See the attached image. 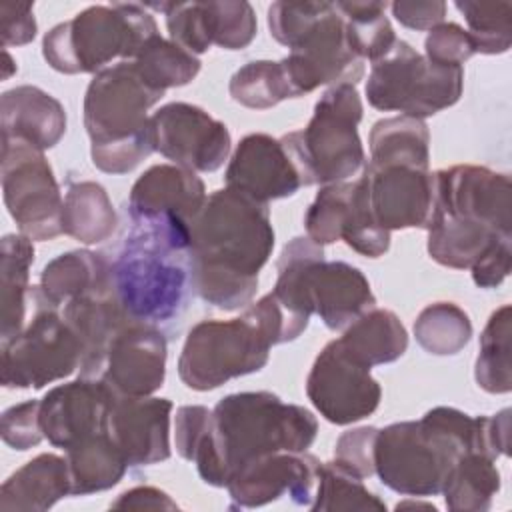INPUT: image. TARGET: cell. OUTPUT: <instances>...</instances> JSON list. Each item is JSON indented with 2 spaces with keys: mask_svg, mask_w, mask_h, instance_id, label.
<instances>
[{
  "mask_svg": "<svg viewBox=\"0 0 512 512\" xmlns=\"http://www.w3.org/2000/svg\"><path fill=\"white\" fill-rule=\"evenodd\" d=\"M172 402L156 396H114L106 432L128 466H150L170 458Z\"/></svg>",
  "mask_w": 512,
  "mask_h": 512,
  "instance_id": "44dd1931",
  "label": "cell"
},
{
  "mask_svg": "<svg viewBox=\"0 0 512 512\" xmlns=\"http://www.w3.org/2000/svg\"><path fill=\"white\" fill-rule=\"evenodd\" d=\"M428 254L454 270H470L496 244L512 238V184L486 166L456 164L434 172Z\"/></svg>",
  "mask_w": 512,
  "mask_h": 512,
  "instance_id": "3957f363",
  "label": "cell"
},
{
  "mask_svg": "<svg viewBox=\"0 0 512 512\" xmlns=\"http://www.w3.org/2000/svg\"><path fill=\"white\" fill-rule=\"evenodd\" d=\"M510 306L494 310L480 334V348L474 364L476 384L488 394H508L512 390L510 364Z\"/></svg>",
  "mask_w": 512,
  "mask_h": 512,
  "instance_id": "d6a6232c",
  "label": "cell"
},
{
  "mask_svg": "<svg viewBox=\"0 0 512 512\" xmlns=\"http://www.w3.org/2000/svg\"><path fill=\"white\" fill-rule=\"evenodd\" d=\"M316 436L318 420L308 408L266 390L236 392L214 406L192 462L206 484L226 488L242 464L272 452H304Z\"/></svg>",
  "mask_w": 512,
  "mask_h": 512,
  "instance_id": "7a4b0ae2",
  "label": "cell"
},
{
  "mask_svg": "<svg viewBox=\"0 0 512 512\" xmlns=\"http://www.w3.org/2000/svg\"><path fill=\"white\" fill-rule=\"evenodd\" d=\"M510 262H512V238L496 244L486 256H482L470 268L474 284L480 288L500 286L510 274Z\"/></svg>",
  "mask_w": 512,
  "mask_h": 512,
  "instance_id": "681fc988",
  "label": "cell"
},
{
  "mask_svg": "<svg viewBox=\"0 0 512 512\" xmlns=\"http://www.w3.org/2000/svg\"><path fill=\"white\" fill-rule=\"evenodd\" d=\"M338 344L350 358L372 368L404 356L408 332L392 310L374 306L344 328Z\"/></svg>",
  "mask_w": 512,
  "mask_h": 512,
  "instance_id": "4316f807",
  "label": "cell"
},
{
  "mask_svg": "<svg viewBox=\"0 0 512 512\" xmlns=\"http://www.w3.org/2000/svg\"><path fill=\"white\" fill-rule=\"evenodd\" d=\"M318 488L312 498V512H340V510H386L384 500L364 486V478L352 474L336 460L320 462Z\"/></svg>",
  "mask_w": 512,
  "mask_h": 512,
  "instance_id": "d590c367",
  "label": "cell"
},
{
  "mask_svg": "<svg viewBox=\"0 0 512 512\" xmlns=\"http://www.w3.org/2000/svg\"><path fill=\"white\" fill-rule=\"evenodd\" d=\"M188 226L194 292L226 312L250 304L274 248L268 204L226 186L206 198Z\"/></svg>",
  "mask_w": 512,
  "mask_h": 512,
  "instance_id": "6da1fadb",
  "label": "cell"
},
{
  "mask_svg": "<svg viewBox=\"0 0 512 512\" xmlns=\"http://www.w3.org/2000/svg\"><path fill=\"white\" fill-rule=\"evenodd\" d=\"M4 80L10 76V70H16V66H12L14 62H12V58H10V54L4 50Z\"/></svg>",
  "mask_w": 512,
  "mask_h": 512,
  "instance_id": "f5cc1de1",
  "label": "cell"
},
{
  "mask_svg": "<svg viewBox=\"0 0 512 512\" xmlns=\"http://www.w3.org/2000/svg\"><path fill=\"white\" fill-rule=\"evenodd\" d=\"M132 62L144 82L160 92L186 86L198 76L202 66L198 56L190 54L176 42L162 38L160 34L152 36Z\"/></svg>",
  "mask_w": 512,
  "mask_h": 512,
  "instance_id": "e575fe53",
  "label": "cell"
},
{
  "mask_svg": "<svg viewBox=\"0 0 512 512\" xmlns=\"http://www.w3.org/2000/svg\"><path fill=\"white\" fill-rule=\"evenodd\" d=\"M32 262L34 246L30 238L24 234H6L2 238V342H8L24 328L26 300L30 296L28 276Z\"/></svg>",
  "mask_w": 512,
  "mask_h": 512,
  "instance_id": "1f68e13d",
  "label": "cell"
},
{
  "mask_svg": "<svg viewBox=\"0 0 512 512\" xmlns=\"http://www.w3.org/2000/svg\"><path fill=\"white\" fill-rule=\"evenodd\" d=\"M118 226L116 210L102 184L92 180L72 182L64 194L62 232L82 244L108 240Z\"/></svg>",
  "mask_w": 512,
  "mask_h": 512,
  "instance_id": "4dcf8cb0",
  "label": "cell"
},
{
  "mask_svg": "<svg viewBox=\"0 0 512 512\" xmlns=\"http://www.w3.org/2000/svg\"><path fill=\"white\" fill-rule=\"evenodd\" d=\"M114 392L98 378H76L54 386L40 400V426L44 438L62 450L106 432Z\"/></svg>",
  "mask_w": 512,
  "mask_h": 512,
  "instance_id": "d6986e66",
  "label": "cell"
},
{
  "mask_svg": "<svg viewBox=\"0 0 512 512\" xmlns=\"http://www.w3.org/2000/svg\"><path fill=\"white\" fill-rule=\"evenodd\" d=\"M168 344L154 324L130 322L108 344L94 378L116 396H152L166 378Z\"/></svg>",
  "mask_w": 512,
  "mask_h": 512,
  "instance_id": "e0dca14e",
  "label": "cell"
},
{
  "mask_svg": "<svg viewBox=\"0 0 512 512\" xmlns=\"http://www.w3.org/2000/svg\"><path fill=\"white\" fill-rule=\"evenodd\" d=\"M110 284L132 320L156 326L174 318L192 288L188 222L170 214L132 220L110 262Z\"/></svg>",
  "mask_w": 512,
  "mask_h": 512,
  "instance_id": "277c9868",
  "label": "cell"
},
{
  "mask_svg": "<svg viewBox=\"0 0 512 512\" xmlns=\"http://www.w3.org/2000/svg\"><path fill=\"white\" fill-rule=\"evenodd\" d=\"M110 288V262L102 254L92 250H70L42 268L36 292L46 304L60 308L74 298Z\"/></svg>",
  "mask_w": 512,
  "mask_h": 512,
  "instance_id": "484cf974",
  "label": "cell"
},
{
  "mask_svg": "<svg viewBox=\"0 0 512 512\" xmlns=\"http://www.w3.org/2000/svg\"><path fill=\"white\" fill-rule=\"evenodd\" d=\"M2 440L14 450H30L44 438L40 426V400H26L10 406L2 414Z\"/></svg>",
  "mask_w": 512,
  "mask_h": 512,
  "instance_id": "ee69618b",
  "label": "cell"
},
{
  "mask_svg": "<svg viewBox=\"0 0 512 512\" xmlns=\"http://www.w3.org/2000/svg\"><path fill=\"white\" fill-rule=\"evenodd\" d=\"M476 54L474 42L460 24L442 22L424 40V56L440 66H462Z\"/></svg>",
  "mask_w": 512,
  "mask_h": 512,
  "instance_id": "7bdbcfd3",
  "label": "cell"
},
{
  "mask_svg": "<svg viewBox=\"0 0 512 512\" xmlns=\"http://www.w3.org/2000/svg\"><path fill=\"white\" fill-rule=\"evenodd\" d=\"M416 342L434 356H454L472 338L468 314L452 302L428 304L414 320Z\"/></svg>",
  "mask_w": 512,
  "mask_h": 512,
  "instance_id": "8d00e7d4",
  "label": "cell"
},
{
  "mask_svg": "<svg viewBox=\"0 0 512 512\" xmlns=\"http://www.w3.org/2000/svg\"><path fill=\"white\" fill-rule=\"evenodd\" d=\"M62 316L82 344L80 376L84 378L96 376L110 340L126 324L134 322L116 300L112 288L74 298L64 306Z\"/></svg>",
  "mask_w": 512,
  "mask_h": 512,
  "instance_id": "cb8c5ba5",
  "label": "cell"
},
{
  "mask_svg": "<svg viewBox=\"0 0 512 512\" xmlns=\"http://www.w3.org/2000/svg\"><path fill=\"white\" fill-rule=\"evenodd\" d=\"M212 420V410L200 404L192 406H180L176 410L174 418V442H176V452L192 462L194 450L202 436L206 434L208 426Z\"/></svg>",
  "mask_w": 512,
  "mask_h": 512,
  "instance_id": "bcb514c9",
  "label": "cell"
},
{
  "mask_svg": "<svg viewBox=\"0 0 512 512\" xmlns=\"http://www.w3.org/2000/svg\"><path fill=\"white\" fill-rule=\"evenodd\" d=\"M38 304L34 318L2 342V386L40 390L68 378L82 364V344L58 308L30 290Z\"/></svg>",
  "mask_w": 512,
  "mask_h": 512,
  "instance_id": "8fae6325",
  "label": "cell"
},
{
  "mask_svg": "<svg viewBox=\"0 0 512 512\" xmlns=\"http://www.w3.org/2000/svg\"><path fill=\"white\" fill-rule=\"evenodd\" d=\"M468 22L476 54H504L512 44V2H454Z\"/></svg>",
  "mask_w": 512,
  "mask_h": 512,
  "instance_id": "f35d334b",
  "label": "cell"
},
{
  "mask_svg": "<svg viewBox=\"0 0 512 512\" xmlns=\"http://www.w3.org/2000/svg\"><path fill=\"white\" fill-rule=\"evenodd\" d=\"M370 162L374 166H408L428 170L430 132L424 120L392 116L378 120L368 136Z\"/></svg>",
  "mask_w": 512,
  "mask_h": 512,
  "instance_id": "83f0119b",
  "label": "cell"
},
{
  "mask_svg": "<svg viewBox=\"0 0 512 512\" xmlns=\"http://www.w3.org/2000/svg\"><path fill=\"white\" fill-rule=\"evenodd\" d=\"M156 34L158 24L144 4H98L48 30L42 56L62 74H98L116 58L134 60Z\"/></svg>",
  "mask_w": 512,
  "mask_h": 512,
  "instance_id": "52a82bcc",
  "label": "cell"
},
{
  "mask_svg": "<svg viewBox=\"0 0 512 512\" xmlns=\"http://www.w3.org/2000/svg\"><path fill=\"white\" fill-rule=\"evenodd\" d=\"M162 96L144 82L132 60L94 74L84 96V128L98 170L126 174L154 152L148 110Z\"/></svg>",
  "mask_w": 512,
  "mask_h": 512,
  "instance_id": "5b68a950",
  "label": "cell"
},
{
  "mask_svg": "<svg viewBox=\"0 0 512 512\" xmlns=\"http://www.w3.org/2000/svg\"><path fill=\"white\" fill-rule=\"evenodd\" d=\"M362 178L372 216L384 230L428 228L434 212V172L366 164Z\"/></svg>",
  "mask_w": 512,
  "mask_h": 512,
  "instance_id": "ac0fdd59",
  "label": "cell"
},
{
  "mask_svg": "<svg viewBox=\"0 0 512 512\" xmlns=\"http://www.w3.org/2000/svg\"><path fill=\"white\" fill-rule=\"evenodd\" d=\"M270 348L268 338L244 312L232 320H202L184 340L178 376L188 388L208 392L262 370Z\"/></svg>",
  "mask_w": 512,
  "mask_h": 512,
  "instance_id": "30bf717a",
  "label": "cell"
},
{
  "mask_svg": "<svg viewBox=\"0 0 512 512\" xmlns=\"http://www.w3.org/2000/svg\"><path fill=\"white\" fill-rule=\"evenodd\" d=\"M360 120L362 100L356 86L336 84L320 96L306 128L280 138L294 158L304 186L346 182L364 166Z\"/></svg>",
  "mask_w": 512,
  "mask_h": 512,
  "instance_id": "ba28073f",
  "label": "cell"
},
{
  "mask_svg": "<svg viewBox=\"0 0 512 512\" xmlns=\"http://www.w3.org/2000/svg\"><path fill=\"white\" fill-rule=\"evenodd\" d=\"M392 16L410 30L422 32V30H432L434 26L444 22L446 16V4L440 0H416V2H406L398 0L390 4Z\"/></svg>",
  "mask_w": 512,
  "mask_h": 512,
  "instance_id": "c3c4849f",
  "label": "cell"
},
{
  "mask_svg": "<svg viewBox=\"0 0 512 512\" xmlns=\"http://www.w3.org/2000/svg\"><path fill=\"white\" fill-rule=\"evenodd\" d=\"M226 186L268 204L294 196L302 186V174L286 144L270 134L244 136L226 168Z\"/></svg>",
  "mask_w": 512,
  "mask_h": 512,
  "instance_id": "ffe728a7",
  "label": "cell"
},
{
  "mask_svg": "<svg viewBox=\"0 0 512 512\" xmlns=\"http://www.w3.org/2000/svg\"><path fill=\"white\" fill-rule=\"evenodd\" d=\"M400 508H426V510H436L434 504H428V502H416V500H408V502H400L396 504V510Z\"/></svg>",
  "mask_w": 512,
  "mask_h": 512,
  "instance_id": "816d5d0a",
  "label": "cell"
},
{
  "mask_svg": "<svg viewBox=\"0 0 512 512\" xmlns=\"http://www.w3.org/2000/svg\"><path fill=\"white\" fill-rule=\"evenodd\" d=\"M204 12L212 44L224 50H242L256 38L258 22L254 8L248 2H204Z\"/></svg>",
  "mask_w": 512,
  "mask_h": 512,
  "instance_id": "60d3db41",
  "label": "cell"
},
{
  "mask_svg": "<svg viewBox=\"0 0 512 512\" xmlns=\"http://www.w3.org/2000/svg\"><path fill=\"white\" fill-rule=\"evenodd\" d=\"M352 188L354 182H336L320 188L304 216L306 236L312 242L326 246L342 240L350 212Z\"/></svg>",
  "mask_w": 512,
  "mask_h": 512,
  "instance_id": "ab89813d",
  "label": "cell"
},
{
  "mask_svg": "<svg viewBox=\"0 0 512 512\" xmlns=\"http://www.w3.org/2000/svg\"><path fill=\"white\" fill-rule=\"evenodd\" d=\"M2 196L20 234L32 242L64 234V200L42 150L22 140L2 138Z\"/></svg>",
  "mask_w": 512,
  "mask_h": 512,
  "instance_id": "7c38bea8",
  "label": "cell"
},
{
  "mask_svg": "<svg viewBox=\"0 0 512 512\" xmlns=\"http://www.w3.org/2000/svg\"><path fill=\"white\" fill-rule=\"evenodd\" d=\"M462 88V66L434 64L398 38L388 54L372 62L366 98L376 110H394L424 120L454 106L462 96Z\"/></svg>",
  "mask_w": 512,
  "mask_h": 512,
  "instance_id": "9c48e42d",
  "label": "cell"
},
{
  "mask_svg": "<svg viewBox=\"0 0 512 512\" xmlns=\"http://www.w3.org/2000/svg\"><path fill=\"white\" fill-rule=\"evenodd\" d=\"M498 490L496 460L480 450H466L452 464L440 494L452 512H486Z\"/></svg>",
  "mask_w": 512,
  "mask_h": 512,
  "instance_id": "f1b7e54d",
  "label": "cell"
},
{
  "mask_svg": "<svg viewBox=\"0 0 512 512\" xmlns=\"http://www.w3.org/2000/svg\"><path fill=\"white\" fill-rule=\"evenodd\" d=\"M2 138L22 140L38 150L54 148L66 132L64 106L38 86H16L0 98Z\"/></svg>",
  "mask_w": 512,
  "mask_h": 512,
  "instance_id": "603a6c76",
  "label": "cell"
},
{
  "mask_svg": "<svg viewBox=\"0 0 512 512\" xmlns=\"http://www.w3.org/2000/svg\"><path fill=\"white\" fill-rule=\"evenodd\" d=\"M386 2H336L344 18L346 40L360 60L376 62L398 40L388 20Z\"/></svg>",
  "mask_w": 512,
  "mask_h": 512,
  "instance_id": "836d02e7",
  "label": "cell"
},
{
  "mask_svg": "<svg viewBox=\"0 0 512 512\" xmlns=\"http://www.w3.org/2000/svg\"><path fill=\"white\" fill-rule=\"evenodd\" d=\"M280 64L294 98L328 84L356 86L364 76V60L348 46L344 18L332 2Z\"/></svg>",
  "mask_w": 512,
  "mask_h": 512,
  "instance_id": "4fadbf2b",
  "label": "cell"
},
{
  "mask_svg": "<svg viewBox=\"0 0 512 512\" xmlns=\"http://www.w3.org/2000/svg\"><path fill=\"white\" fill-rule=\"evenodd\" d=\"M320 460L304 452H272L242 464L226 488L234 508H260L288 496L310 508Z\"/></svg>",
  "mask_w": 512,
  "mask_h": 512,
  "instance_id": "2e32d148",
  "label": "cell"
},
{
  "mask_svg": "<svg viewBox=\"0 0 512 512\" xmlns=\"http://www.w3.org/2000/svg\"><path fill=\"white\" fill-rule=\"evenodd\" d=\"M154 152L192 172H214L230 154L232 138L224 122L200 106L170 102L150 116Z\"/></svg>",
  "mask_w": 512,
  "mask_h": 512,
  "instance_id": "9a60e30c",
  "label": "cell"
},
{
  "mask_svg": "<svg viewBox=\"0 0 512 512\" xmlns=\"http://www.w3.org/2000/svg\"><path fill=\"white\" fill-rule=\"evenodd\" d=\"M228 92L234 102L252 110H266L286 98H294L280 60H254L244 64L232 74Z\"/></svg>",
  "mask_w": 512,
  "mask_h": 512,
  "instance_id": "74e56055",
  "label": "cell"
},
{
  "mask_svg": "<svg viewBox=\"0 0 512 512\" xmlns=\"http://www.w3.org/2000/svg\"><path fill=\"white\" fill-rule=\"evenodd\" d=\"M38 24L34 18V6L28 2H4L0 4V34L2 46H24L36 38Z\"/></svg>",
  "mask_w": 512,
  "mask_h": 512,
  "instance_id": "7dc6e473",
  "label": "cell"
},
{
  "mask_svg": "<svg viewBox=\"0 0 512 512\" xmlns=\"http://www.w3.org/2000/svg\"><path fill=\"white\" fill-rule=\"evenodd\" d=\"M306 396L332 424L346 426L370 416L382 398V388L370 368L328 342L316 356L306 378Z\"/></svg>",
  "mask_w": 512,
  "mask_h": 512,
  "instance_id": "5bb4252c",
  "label": "cell"
},
{
  "mask_svg": "<svg viewBox=\"0 0 512 512\" xmlns=\"http://www.w3.org/2000/svg\"><path fill=\"white\" fill-rule=\"evenodd\" d=\"M330 2H274L268 8V28L274 40L292 48L324 14Z\"/></svg>",
  "mask_w": 512,
  "mask_h": 512,
  "instance_id": "b9f144b4",
  "label": "cell"
},
{
  "mask_svg": "<svg viewBox=\"0 0 512 512\" xmlns=\"http://www.w3.org/2000/svg\"><path fill=\"white\" fill-rule=\"evenodd\" d=\"M64 496H72L68 460L44 452L6 478L0 488V510L42 512Z\"/></svg>",
  "mask_w": 512,
  "mask_h": 512,
  "instance_id": "d4e9b609",
  "label": "cell"
},
{
  "mask_svg": "<svg viewBox=\"0 0 512 512\" xmlns=\"http://www.w3.org/2000/svg\"><path fill=\"white\" fill-rule=\"evenodd\" d=\"M72 496H88L116 486L128 468L108 432L92 434L66 450Z\"/></svg>",
  "mask_w": 512,
  "mask_h": 512,
  "instance_id": "f546056e",
  "label": "cell"
},
{
  "mask_svg": "<svg viewBox=\"0 0 512 512\" xmlns=\"http://www.w3.org/2000/svg\"><path fill=\"white\" fill-rule=\"evenodd\" d=\"M110 508L124 510H178V504L160 488L154 486H136L122 492Z\"/></svg>",
  "mask_w": 512,
  "mask_h": 512,
  "instance_id": "f907efd6",
  "label": "cell"
},
{
  "mask_svg": "<svg viewBox=\"0 0 512 512\" xmlns=\"http://www.w3.org/2000/svg\"><path fill=\"white\" fill-rule=\"evenodd\" d=\"M276 272L272 296L308 324L318 314L326 328L344 330L376 306L362 270L342 260H326L324 248L308 236H296L282 248Z\"/></svg>",
  "mask_w": 512,
  "mask_h": 512,
  "instance_id": "8992f818",
  "label": "cell"
},
{
  "mask_svg": "<svg viewBox=\"0 0 512 512\" xmlns=\"http://www.w3.org/2000/svg\"><path fill=\"white\" fill-rule=\"evenodd\" d=\"M206 198V186L196 172L178 164H154L132 184L128 214L130 220L170 214L190 224Z\"/></svg>",
  "mask_w": 512,
  "mask_h": 512,
  "instance_id": "7402d4cb",
  "label": "cell"
},
{
  "mask_svg": "<svg viewBox=\"0 0 512 512\" xmlns=\"http://www.w3.org/2000/svg\"><path fill=\"white\" fill-rule=\"evenodd\" d=\"M378 428L360 426L346 430L334 446V460L360 478L374 474V444Z\"/></svg>",
  "mask_w": 512,
  "mask_h": 512,
  "instance_id": "f6af8a7d",
  "label": "cell"
}]
</instances>
